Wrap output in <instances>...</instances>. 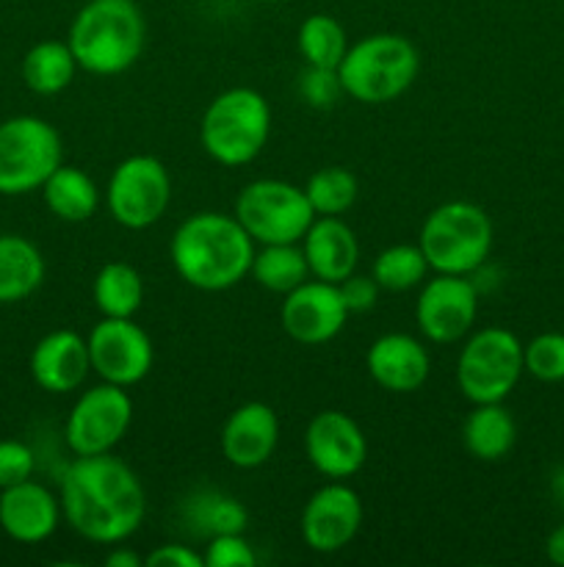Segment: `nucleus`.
<instances>
[{
    "mask_svg": "<svg viewBox=\"0 0 564 567\" xmlns=\"http://www.w3.org/2000/svg\"><path fill=\"white\" fill-rule=\"evenodd\" d=\"M258 244L232 214L199 210L177 225L169 241V258L186 286L205 293H221L249 277Z\"/></svg>",
    "mask_w": 564,
    "mask_h": 567,
    "instance_id": "f03ea898",
    "label": "nucleus"
},
{
    "mask_svg": "<svg viewBox=\"0 0 564 567\" xmlns=\"http://www.w3.org/2000/svg\"><path fill=\"white\" fill-rule=\"evenodd\" d=\"M92 371L103 382L133 388L153 371L155 347L149 332L133 319H100L86 338Z\"/></svg>",
    "mask_w": 564,
    "mask_h": 567,
    "instance_id": "ddd939ff",
    "label": "nucleus"
},
{
    "mask_svg": "<svg viewBox=\"0 0 564 567\" xmlns=\"http://www.w3.org/2000/svg\"><path fill=\"white\" fill-rule=\"evenodd\" d=\"M66 44L88 75H122L142 59L147 44L142 6L136 0H86L72 17Z\"/></svg>",
    "mask_w": 564,
    "mask_h": 567,
    "instance_id": "7ed1b4c3",
    "label": "nucleus"
},
{
    "mask_svg": "<svg viewBox=\"0 0 564 567\" xmlns=\"http://www.w3.org/2000/svg\"><path fill=\"white\" fill-rule=\"evenodd\" d=\"M182 518L191 529L202 537L230 535V532H247L249 513L238 498L221 491H197L182 504Z\"/></svg>",
    "mask_w": 564,
    "mask_h": 567,
    "instance_id": "cd10ccee",
    "label": "nucleus"
},
{
    "mask_svg": "<svg viewBox=\"0 0 564 567\" xmlns=\"http://www.w3.org/2000/svg\"><path fill=\"white\" fill-rule=\"evenodd\" d=\"M523 374V341L512 330L481 327L464 338L457 358V388L470 404L506 402Z\"/></svg>",
    "mask_w": 564,
    "mask_h": 567,
    "instance_id": "0eeeda50",
    "label": "nucleus"
},
{
    "mask_svg": "<svg viewBox=\"0 0 564 567\" xmlns=\"http://www.w3.org/2000/svg\"><path fill=\"white\" fill-rule=\"evenodd\" d=\"M523 365L525 374L547 385L564 382V332H540L523 343Z\"/></svg>",
    "mask_w": 564,
    "mask_h": 567,
    "instance_id": "2f4dec72",
    "label": "nucleus"
},
{
    "mask_svg": "<svg viewBox=\"0 0 564 567\" xmlns=\"http://www.w3.org/2000/svg\"><path fill=\"white\" fill-rule=\"evenodd\" d=\"M133 424V399L127 388L100 382L72 404L64 421V441L75 457L108 454L125 441Z\"/></svg>",
    "mask_w": 564,
    "mask_h": 567,
    "instance_id": "9b49d317",
    "label": "nucleus"
},
{
    "mask_svg": "<svg viewBox=\"0 0 564 567\" xmlns=\"http://www.w3.org/2000/svg\"><path fill=\"white\" fill-rule=\"evenodd\" d=\"M64 164L61 133L33 114L0 122V197H22L39 192Z\"/></svg>",
    "mask_w": 564,
    "mask_h": 567,
    "instance_id": "6e6552de",
    "label": "nucleus"
},
{
    "mask_svg": "<svg viewBox=\"0 0 564 567\" xmlns=\"http://www.w3.org/2000/svg\"><path fill=\"white\" fill-rule=\"evenodd\" d=\"M296 48L304 64L337 70L348 50V33L341 20L324 14V11H315V14L304 17L299 25Z\"/></svg>",
    "mask_w": 564,
    "mask_h": 567,
    "instance_id": "c85d7f7f",
    "label": "nucleus"
},
{
    "mask_svg": "<svg viewBox=\"0 0 564 567\" xmlns=\"http://www.w3.org/2000/svg\"><path fill=\"white\" fill-rule=\"evenodd\" d=\"M28 369H31V380L44 393L64 396V393L77 391L86 382V377L92 374L86 338L77 336L75 330L48 332L33 347Z\"/></svg>",
    "mask_w": 564,
    "mask_h": 567,
    "instance_id": "aec40b11",
    "label": "nucleus"
},
{
    "mask_svg": "<svg viewBox=\"0 0 564 567\" xmlns=\"http://www.w3.org/2000/svg\"><path fill=\"white\" fill-rule=\"evenodd\" d=\"M33 471H36V454L28 443L14 437L0 441V491L33 480Z\"/></svg>",
    "mask_w": 564,
    "mask_h": 567,
    "instance_id": "f704fd0d",
    "label": "nucleus"
},
{
    "mask_svg": "<svg viewBox=\"0 0 564 567\" xmlns=\"http://www.w3.org/2000/svg\"><path fill=\"white\" fill-rule=\"evenodd\" d=\"M280 443V415L265 402H247L227 415L219 446L232 468L254 471L269 463Z\"/></svg>",
    "mask_w": 564,
    "mask_h": 567,
    "instance_id": "f3484780",
    "label": "nucleus"
},
{
    "mask_svg": "<svg viewBox=\"0 0 564 567\" xmlns=\"http://www.w3.org/2000/svg\"><path fill=\"white\" fill-rule=\"evenodd\" d=\"M337 288H341V297L343 302H346L348 313H368L370 308L376 305V299H379V291L382 288L376 286V280L370 275H348L346 280L337 282Z\"/></svg>",
    "mask_w": 564,
    "mask_h": 567,
    "instance_id": "c9c22d12",
    "label": "nucleus"
},
{
    "mask_svg": "<svg viewBox=\"0 0 564 567\" xmlns=\"http://www.w3.org/2000/svg\"><path fill=\"white\" fill-rule=\"evenodd\" d=\"M44 275V255L31 238L0 233V305L25 302L42 288Z\"/></svg>",
    "mask_w": 564,
    "mask_h": 567,
    "instance_id": "4be33fe9",
    "label": "nucleus"
},
{
    "mask_svg": "<svg viewBox=\"0 0 564 567\" xmlns=\"http://www.w3.org/2000/svg\"><path fill=\"white\" fill-rule=\"evenodd\" d=\"M363 498L343 480H330L304 502L302 540L315 554H337L357 537L363 526Z\"/></svg>",
    "mask_w": 564,
    "mask_h": 567,
    "instance_id": "4468645a",
    "label": "nucleus"
},
{
    "mask_svg": "<svg viewBox=\"0 0 564 567\" xmlns=\"http://www.w3.org/2000/svg\"><path fill=\"white\" fill-rule=\"evenodd\" d=\"M348 308L335 282L304 280L302 286L285 293L280 308V324L291 341L302 347H324L335 341L348 321Z\"/></svg>",
    "mask_w": 564,
    "mask_h": 567,
    "instance_id": "2eb2a0df",
    "label": "nucleus"
},
{
    "mask_svg": "<svg viewBox=\"0 0 564 567\" xmlns=\"http://www.w3.org/2000/svg\"><path fill=\"white\" fill-rule=\"evenodd\" d=\"M304 194L315 216H343L357 203L359 183L346 166H324L307 177Z\"/></svg>",
    "mask_w": 564,
    "mask_h": 567,
    "instance_id": "7c9ffc66",
    "label": "nucleus"
},
{
    "mask_svg": "<svg viewBox=\"0 0 564 567\" xmlns=\"http://www.w3.org/2000/svg\"><path fill=\"white\" fill-rule=\"evenodd\" d=\"M39 192H42L50 214L61 221H70V225L88 221L100 208L97 183L92 181V175L70 164H61Z\"/></svg>",
    "mask_w": 564,
    "mask_h": 567,
    "instance_id": "b1692460",
    "label": "nucleus"
},
{
    "mask_svg": "<svg viewBox=\"0 0 564 567\" xmlns=\"http://www.w3.org/2000/svg\"><path fill=\"white\" fill-rule=\"evenodd\" d=\"M111 219L125 230L158 225L171 205V175L155 155L136 153L114 166L105 188Z\"/></svg>",
    "mask_w": 564,
    "mask_h": 567,
    "instance_id": "9d476101",
    "label": "nucleus"
},
{
    "mask_svg": "<svg viewBox=\"0 0 564 567\" xmlns=\"http://www.w3.org/2000/svg\"><path fill=\"white\" fill-rule=\"evenodd\" d=\"M304 454L324 480H352L368 460L363 426L341 410H321L304 430Z\"/></svg>",
    "mask_w": 564,
    "mask_h": 567,
    "instance_id": "dca6fc26",
    "label": "nucleus"
},
{
    "mask_svg": "<svg viewBox=\"0 0 564 567\" xmlns=\"http://www.w3.org/2000/svg\"><path fill=\"white\" fill-rule=\"evenodd\" d=\"M479 319V286L464 275H435L415 299V324L435 347L464 341Z\"/></svg>",
    "mask_w": 564,
    "mask_h": 567,
    "instance_id": "f8f14e48",
    "label": "nucleus"
},
{
    "mask_svg": "<svg viewBox=\"0 0 564 567\" xmlns=\"http://www.w3.org/2000/svg\"><path fill=\"white\" fill-rule=\"evenodd\" d=\"M105 565H108V567H142L144 559L138 557L136 551H130L127 546L116 543V546L111 548L108 554H105Z\"/></svg>",
    "mask_w": 564,
    "mask_h": 567,
    "instance_id": "4c0bfd02",
    "label": "nucleus"
},
{
    "mask_svg": "<svg viewBox=\"0 0 564 567\" xmlns=\"http://www.w3.org/2000/svg\"><path fill=\"white\" fill-rule=\"evenodd\" d=\"M310 277L324 282H343L357 271L359 241L343 216H315L302 241Z\"/></svg>",
    "mask_w": 564,
    "mask_h": 567,
    "instance_id": "412c9836",
    "label": "nucleus"
},
{
    "mask_svg": "<svg viewBox=\"0 0 564 567\" xmlns=\"http://www.w3.org/2000/svg\"><path fill=\"white\" fill-rule=\"evenodd\" d=\"M464 452L479 463H498L518 443V421L503 402L473 404L462 424Z\"/></svg>",
    "mask_w": 564,
    "mask_h": 567,
    "instance_id": "5701e85b",
    "label": "nucleus"
},
{
    "mask_svg": "<svg viewBox=\"0 0 564 567\" xmlns=\"http://www.w3.org/2000/svg\"><path fill=\"white\" fill-rule=\"evenodd\" d=\"M94 308L105 319H133L144 305V277L125 260H111L94 275Z\"/></svg>",
    "mask_w": 564,
    "mask_h": 567,
    "instance_id": "a878e982",
    "label": "nucleus"
},
{
    "mask_svg": "<svg viewBox=\"0 0 564 567\" xmlns=\"http://www.w3.org/2000/svg\"><path fill=\"white\" fill-rule=\"evenodd\" d=\"M77 61L72 55L70 44L61 42V39H44L36 42L22 59V81L31 89L33 94H42V97H53L61 94L77 75Z\"/></svg>",
    "mask_w": 564,
    "mask_h": 567,
    "instance_id": "393cba45",
    "label": "nucleus"
},
{
    "mask_svg": "<svg viewBox=\"0 0 564 567\" xmlns=\"http://www.w3.org/2000/svg\"><path fill=\"white\" fill-rule=\"evenodd\" d=\"M232 216L254 244H299L315 219L304 186L276 177L247 183L238 192Z\"/></svg>",
    "mask_w": 564,
    "mask_h": 567,
    "instance_id": "1a4fd4ad",
    "label": "nucleus"
},
{
    "mask_svg": "<svg viewBox=\"0 0 564 567\" xmlns=\"http://www.w3.org/2000/svg\"><path fill=\"white\" fill-rule=\"evenodd\" d=\"M144 563L149 567H205L202 554L194 551L186 543H164V546L153 548Z\"/></svg>",
    "mask_w": 564,
    "mask_h": 567,
    "instance_id": "e433bc0d",
    "label": "nucleus"
},
{
    "mask_svg": "<svg viewBox=\"0 0 564 567\" xmlns=\"http://www.w3.org/2000/svg\"><path fill=\"white\" fill-rule=\"evenodd\" d=\"M429 271H431L429 264H426L424 252H420L418 241H415V244H393V247L382 249V252L376 255L370 277H374L376 286H379L382 291L404 293L424 286Z\"/></svg>",
    "mask_w": 564,
    "mask_h": 567,
    "instance_id": "c756f323",
    "label": "nucleus"
},
{
    "mask_svg": "<svg viewBox=\"0 0 564 567\" xmlns=\"http://www.w3.org/2000/svg\"><path fill=\"white\" fill-rule=\"evenodd\" d=\"M61 498L42 482L25 480L0 491V529L22 546L50 540L61 524Z\"/></svg>",
    "mask_w": 564,
    "mask_h": 567,
    "instance_id": "a211bd4d",
    "label": "nucleus"
},
{
    "mask_svg": "<svg viewBox=\"0 0 564 567\" xmlns=\"http://www.w3.org/2000/svg\"><path fill=\"white\" fill-rule=\"evenodd\" d=\"M299 94L310 109L326 111L343 97L341 78L337 70H326V66H310L304 64L302 75H299Z\"/></svg>",
    "mask_w": 564,
    "mask_h": 567,
    "instance_id": "473e14b6",
    "label": "nucleus"
},
{
    "mask_svg": "<svg viewBox=\"0 0 564 567\" xmlns=\"http://www.w3.org/2000/svg\"><path fill=\"white\" fill-rule=\"evenodd\" d=\"M61 515L77 537L97 546L125 543L147 518V491L114 454L75 457L61 474Z\"/></svg>",
    "mask_w": 564,
    "mask_h": 567,
    "instance_id": "f257e3e1",
    "label": "nucleus"
},
{
    "mask_svg": "<svg viewBox=\"0 0 564 567\" xmlns=\"http://www.w3.org/2000/svg\"><path fill=\"white\" fill-rule=\"evenodd\" d=\"M254 3H280V0H254Z\"/></svg>",
    "mask_w": 564,
    "mask_h": 567,
    "instance_id": "a19ab883",
    "label": "nucleus"
},
{
    "mask_svg": "<svg viewBox=\"0 0 564 567\" xmlns=\"http://www.w3.org/2000/svg\"><path fill=\"white\" fill-rule=\"evenodd\" d=\"M420 72V53L401 33H370L348 44L337 78L343 94L363 105H385L401 97Z\"/></svg>",
    "mask_w": 564,
    "mask_h": 567,
    "instance_id": "39448f33",
    "label": "nucleus"
},
{
    "mask_svg": "<svg viewBox=\"0 0 564 567\" xmlns=\"http://www.w3.org/2000/svg\"><path fill=\"white\" fill-rule=\"evenodd\" d=\"M545 554L553 565L564 567V524L556 526V529L547 535L545 540Z\"/></svg>",
    "mask_w": 564,
    "mask_h": 567,
    "instance_id": "58836bf2",
    "label": "nucleus"
},
{
    "mask_svg": "<svg viewBox=\"0 0 564 567\" xmlns=\"http://www.w3.org/2000/svg\"><path fill=\"white\" fill-rule=\"evenodd\" d=\"M370 380L387 393H415L426 385L431 371L429 349L409 332H385L365 354Z\"/></svg>",
    "mask_w": 564,
    "mask_h": 567,
    "instance_id": "6ab92c4d",
    "label": "nucleus"
},
{
    "mask_svg": "<svg viewBox=\"0 0 564 567\" xmlns=\"http://www.w3.org/2000/svg\"><path fill=\"white\" fill-rule=\"evenodd\" d=\"M205 567H254L258 554L252 543L243 537V532H230V535L210 537L202 551Z\"/></svg>",
    "mask_w": 564,
    "mask_h": 567,
    "instance_id": "72a5a7b5",
    "label": "nucleus"
},
{
    "mask_svg": "<svg viewBox=\"0 0 564 567\" xmlns=\"http://www.w3.org/2000/svg\"><path fill=\"white\" fill-rule=\"evenodd\" d=\"M249 277L271 293H291L310 280V266L302 244H258Z\"/></svg>",
    "mask_w": 564,
    "mask_h": 567,
    "instance_id": "bb28decb",
    "label": "nucleus"
},
{
    "mask_svg": "<svg viewBox=\"0 0 564 567\" xmlns=\"http://www.w3.org/2000/svg\"><path fill=\"white\" fill-rule=\"evenodd\" d=\"M495 227L481 205L451 199L429 210L418 233V247L435 275L470 277L487 264Z\"/></svg>",
    "mask_w": 564,
    "mask_h": 567,
    "instance_id": "423d86ee",
    "label": "nucleus"
},
{
    "mask_svg": "<svg viewBox=\"0 0 564 567\" xmlns=\"http://www.w3.org/2000/svg\"><path fill=\"white\" fill-rule=\"evenodd\" d=\"M551 496L564 509V465H558L551 476Z\"/></svg>",
    "mask_w": 564,
    "mask_h": 567,
    "instance_id": "ea45409f",
    "label": "nucleus"
},
{
    "mask_svg": "<svg viewBox=\"0 0 564 567\" xmlns=\"http://www.w3.org/2000/svg\"><path fill=\"white\" fill-rule=\"evenodd\" d=\"M271 136V105L258 89L232 86L216 94L199 120V144L210 161L238 169L258 158Z\"/></svg>",
    "mask_w": 564,
    "mask_h": 567,
    "instance_id": "20e7f679",
    "label": "nucleus"
}]
</instances>
